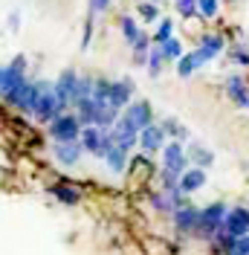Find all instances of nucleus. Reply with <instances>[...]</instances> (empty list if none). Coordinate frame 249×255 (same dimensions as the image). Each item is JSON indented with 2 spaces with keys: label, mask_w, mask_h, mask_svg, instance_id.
<instances>
[{
  "label": "nucleus",
  "mask_w": 249,
  "mask_h": 255,
  "mask_svg": "<svg viewBox=\"0 0 249 255\" xmlns=\"http://www.w3.org/2000/svg\"><path fill=\"white\" fill-rule=\"evenodd\" d=\"M148 49H151V38H145L139 32V38L133 41V52H136V61H145L148 58Z\"/></svg>",
  "instance_id": "c756f323"
},
{
  "label": "nucleus",
  "mask_w": 249,
  "mask_h": 255,
  "mask_svg": "<svg viewBox=\"0 0 249 255\" xmlns=\"http://www.w3.org/2000/svg\"><path fill=\"white\" fill-rule=\"evenodd\" d=\"M23 73H26V58H23V55H17L15 61L0 73V93L9 96L12 90H17V87L26 81V79H23Z\"/></svg>",
  "instance_id": "423d86ee"
},
{
  "label": "nucleus",
  "mask_w": 249,
  "mask_h": 255,
  "mask_svg": "<svg viewBox=\"0 0 249 255\" xmlns=\"http://www.w3.org/2000/svg\"><path fill=\"white\" fill-rule=\"evenodd\" d=\"M197 49H200L203 55L212 61L220 49H223V38H220V35H203V38H200V47H197Z\"/></svg>",
  "instance_id": "aec40b11"
},
{
  "label": "nucleus",
  "mask_w": 249,
  "mask_h": 255,
  "mask_svg": "<svg viewBox=\"0 0 249 255\" xmlns=\"http://www.w3.org/2000/svg\"><path fill=\"white\" fill-rule=\"evenodd\" d=\"M145 61H148V73H151V76H156V73L162 70L165 55H162V49H159V47H151V49H148V58H145Z\"/></svg>",
  "instance_id": "5701e85b"
},
{
  "label": "nucleus",
  "mask_w": 249,
  "mask_h": 255,
  "mask_svg": "<svg viewBox=\"0 0 249 255\" xmlns=\"http://www.w3.org/2000/svg\"><path fill=\"white\" fill-rule=\"evenodd\" d=\"M12 105H15L17 111L23 113H32L35 111V102H38V84H32V81H23L17 90H12V93L6 96Z\"/></svg>",
  "instance_id": "9d476101"
},
{
  "label": "nucleus",
  "mask_w": 249,
  "mask_h": 255,
  "mask_svg": "<svg viewBox=\"0 0 249 255\" xmlns=\"http://www.w3.org/2000/svg\"><path fill=\"white\" fill-rule=\"evenodd\" d=\"M105 162L110 165V171H124V165H127V151H122L119 145H108V151H105Z\"/></svg>",
  "instance_id": "f3484780"
},
{
  "label": "nucleus",
  "mask_w": 249,
  "mask_h": 255,
  "mask_svg": "<svg viewBox=\"0 0 249 255\" xmlns=\"http://www.w3.org/2000/svg\"><path fill=\"white\" fill-rule=\"evenodd\" d=\"M35 116L41 122H52L55 116H61V108H58V99L52 93V84L49 81H38V102H35Z\"/></svg>",
  "instance_id": "f03ea898"
},
{
  "label": "nucleus",
  "mask_w": 249,
  "mask_h": 255,
  "mask_svg": "<svg viewBox=\"0 0 249 255\" xmlns=\"http://www.w3.org/2000/svg\"><path fill=\"white\" fill-rule=\"evenodd\" d=\"M226 255H249V232L232 241V247L226 250Z\"/></svg>",
  "instance_id": "cd10ccee"
},
{
  "label": "nucleus",
  "mask_w": 249,
  "mask_h": 255,
  "mask_svg": "<svg viewBox=\"0 0 249 255\" xmlns=\"http://www.w3.org/2000/svg\"><path fill=\"white\" fill-rule=\"evenodd\" d=\"M139 15L145 17V20H156V17H159V9H156V3H142Z\"/></svg>",
  "instance_id": "2f4dec72"
},
{
  "label": "nucleus",
  "mask_w": 249,
  "mask_h": 255,
  "mask_svg": "<svg viewBox=\"0 0 249 255\" xmlns=\"http://www.w3.org/2000/svg\"><path fill=\"white\" fill-rule=\"evenodd\" d=\"M226 212H229L226 203H209L206 209H197V229H194V235H197V238L212 241L220 229H223V218H226Z\"/></svg>",
  "instance_id": "f257e3e1"
},
{
  "label": "nucleus",
  "mask_w": 249,
  "mask_h": 255,
  "mask_svg": "<svg viewBox=\"0 0 249 255\" xmlns=\"http://www.w3.org/2000/svg\"><path fill=\"white\" fill-rule=\"evenodd\" d=\"M55 157H58V162H64V165H76L78 157H81V145L76 142H58L55 145Z\"/></svg>",
  "instance_id": "dca6fc26"
},
{
  "label": "nucleus",
  "mask_w": 249,
  "mask_h": 255,
  "mask_svg": "<svg viewBox=\"0 0 249 255\" xmlns=\"http://www.w3.org/2000/svg\"><path fill=\"white\" fill-rule=\"evenodd\" d=\"M171 215H174V226H177L180 235H194V229H197V209L186 203V206H177Z\"/></svg>",
  "instance_id": "ddd939ff"
},
{
  "label": "nucleus",
  "mask_w": 249,
  "mask_h": 255,
  "mask_svg": "<svg viewBox=\"0 0 249 255\" xmlns=\"http://www.w3.org/2000/svg\"><path fill=\"white\" fill-rule=\"evenodd\" d=\"M130 96H133V84H130L127 79H122V81H110L108 102H105V105H110L113 111H122L124 105H130Z\"/></svg>",
  "instance_id": "f8f14e48"
},
{
  "label": "nucleus",
  "mask_w": 249,
  "mask_h": 255,
  "mask_svg": "<svg viewBox=\"0 0 249 255\" xmlns=\"http://www.w3.org/2000/svg\"><path fill=\"white\" fill-rule=\"evenodd\" d=\"M136 142L145 148V154H156V151H162V145H165V130L151 122L148 128H142L139 133H136Z\"/></svg>",
  "instance_id": "9b49d317"
},
{
  "label": "nucleus",
  "mask_w": 249,
  "mask_h": 255,
  "mask_svg": "<svg viewBox=\"0 0 249 255\" xmlns=\"http://www.w3.org/2000/svg\"><path fill=\"white\" fill-rule=\"evenodd\" d=\"M206 186V171L203 168H186L183 174H180V183H177V189L183 191V194H194V191H200Z\"/></svg>",
  "instance_id": "4468645a"
},
{
  "label": "nucleus",
  "mask_w": 249,
  "mask_h": 255,
  "mask_svg": "<svg viewBox=\"0 0 249 255\" xmlns=\"http://www.w3.org/2000/svg\"><path fill=\"white\" fill-rule=\"evenodd\" d=\"M249 232V209L244 206H235L226 212V218H223V229H220V235L223 238H241V235H247Z\"/></svg>",
  "instance_id": "20e7f679"
},
{
  "label": "nucleus",
  "mask_w": 249,
  "mask_h": 255,
  "mask_svg": "<svg viewBox=\"0 0 249 255\" xmlns=\"http://www.w3.org/2000/svg\"><path fill=\"white\" fill-rule=\"evenodd\" d=\"M90 38H93V17H87V23H84V41H81V49L90 47Z\"/></svg>",
  "instance_id": "72a5a7b5"
},
{
  "label": "nucleus",
  "mask_w": 249,
  "mask_h": 255,
  "mask_svg": "<svg viewBox=\"0 0 249 255\" xmlns=\"http://www.w3.org/2000/svg\"><path fill=\"white\" fill-rule=\"evenodd\" d=\"M119 26H122V35H124V41H127V44H133V41L139 38V26L133 23V17H130V15L119 17Z\"/></svg>",
  "instance_id": "4be33fe9"
},
{
  "label": "nucleus",
  "mask_w": 249,
  "mask_h": 255,
  "mask_svg": "<svg viewBox=\"0 0 249 255\" xmlns=\"http://www.w3.org/2000/svg\"><path fill=\"white\" fill-rule=\"evenodd\" d=\"M226 93H229V99H232L238 108H247L249 111V87L244 84L241 76H229V81H226Z\"/></svg>",
  "instance_id": "2eb2a0df"
},
{
  "label": "nucleus",
  "mask_w": 249,
  "mask_h": 255,
  "mask_svg": "<svg viewBox=\"0 0 249 255\" xmlns=\"http://www.w3.org/2000/svg\"><path fill=\"white\" fill-rule=\"evenodd\" d=\"M162 130H165V136H168V133H171V136H177V142H180V139H186L188 136V130L183 125H177V122H174V119H165V122H162Z\"/></svg>",
  "instance_id": "a878e982"
},
{
  "label": "nucleus",
  "mask_w": 249,
  "mask_h": 255,
  "mask_svg": "<svg viewBox=\"0 0 249 255\" xmlns=\"http://www.w3.org/2000/svg\"><path fill=\"white\" fill-rule=\"evenodd\" d=\"M52 194H55L61 203H67V206H76L78 200H81V191H78L76 186H70V183H55V186H52Z\"/></svg>",
  "instance_id": "a211bd4d"
},
{
  "label": "nucleus",
  "mask_w": 249,
  "mask_h": 255,
  "mask_svg": "<svg viewBox=\"0 0 249 255\" xmlns=\"http://www.w3.org/2000/svg\"><path fill=\"white\" fill-rule=\"evenodd\" d=\"M90 93H93V79H90V76H87V79H81V76H78L76 93H73V102H70V105H78L81 99H90Z\"/></svg>",
  "instance_id": "412c9836"
},
{
  "label": "nucleus",
  "mask_w": 249,
  "mask_h": 255,
  "mask_svg": "<svg viewBox=\"0 0 249 255\" xmlns=\"http://www.w3.org/2000/svg\"><path fill=\"white\" fill-rule=\"evenodd\" d=\"M171 32H174V23H171V20H162V23H159V29H156V35L151 38V41H154V47H162V44L171 38Z\"/></svg>",
  "instance_id": "393cba45"
},
{
  "label": "nucleus",
  "mask_w": 249,
  "mask_h": 255,
  "mask_svg": "<svg viewBox=\"0 0 249 255\" xmlns=\"http://www.w3.org/2000/svg\"><path fill=\"white\" fill-rule=\"evenodd\" d=\"M9 26H12V29H17V26H20V15H17V12L9 17Z\"/></svg>",
  "instance_id": "c9c22d12"
},
{
  "label": "nucleus",
  "mask_w": 249,
  "mask_h": 255,
  "mask_svg": "<svg viewBox=\"0 0 249 255\" xmlns=\"http://www.w3.org/2000/svg\"><path fill=\"white\" fill-rule=\"evenodd\" d=\"M188 165V157L183 151V142H168L162 145V171H171V174H183Z\"/></svg>",
  "instance_id": "0eeeda50"
},
{
  "label": "nucleus",
  "mask_w": 249,
  "mask_h": 255,
  "mask_svg": "<svg viewBox=\"0 0 249 255\" xmlns=\"http://www.w3.org/2000/svg\"><path fill=\"white\" fill-rule=\"evenodd\" d=\"M203 55L200 52H197V49H194V52H188V55H180V64H177V73H180V76H183V79H186V76H191V73H194V70H197V67H203Z\"/></svg>",
  "instance_id": "6ab92c4d"
},
{
  "label": "nucleus",
  "mask_w": 249,
  "mask_h": 255,
  "mask_svg": "<svg viewBox=\"0 0 249 255\" xmlns=\"http://www.w3.org/2000/svg\"><path fill=\"white\" fill-rule=\"evenodd\" d=\"M49 133L55 142H76L78 133H81V125H78L76 113H61L49 122Z\"/></svg>",
  "instance_id": "7ed1b4c3"
},
{
  "label": "nucleus",
  "mask_w": 249,
  "mask_h": 255,
  "mask_svg": "<svg viewBox=\"0 0 249 255\" xmlns=\"http://www.w3.org/2000/svg\"><path fill=\"white\" fill-rule=\"evenodd\" d=\"M0 73H3V67H0Z\"/></svg>",
  "instance_id": "e433bc0d"
},
{
  "label": "nucleus",
  "mask_w": 249,
  "mask_h": 255,
  "mask_svg": "<svg viewBox=\"0 0 249 255\" xmlns=\"http://www.w3.org/2000/svg\"><path fill=\"white\" fill-rule=\"evenodd\" d=\"M191 157H194V162H197V165H203V168L215 162L212 151H206V148H200V145H191Z\"/></svg>",
  "instance_id": "bb28decb"
},
{
  "label": "nucleus",
  "mask_w": 249,
  "mask_h": 255,
  "mask_svg": "<svg viewBox=\"0 0 249 255\" xmlns=\"http://www.w3.org/2000/svg\"><path fill=\"white\" fill-rule=\"evenodd\" d=\"M110 3H113V0H90V9H93V12H102V9H108Z\"/></svg>",
  "instance_id": "f704fd0d"
},
{
  "label": "nucleus",
  "mask_w": 249,
  "mask_h": 255,
  "mask_svg": "<svg viewBox=\"0 0 249 255\" xmlns=\"http://www.w3.org/2000/svg\"><path fill=\"white\" fill-rule=\"evenodd\" d=\"M76 70H64L61 76H58V81L52 84V93H55V99H58V108L61 111H67V105L73 102V93H76Z\"/></svg>",
  "instance_id": "1a4fd4ad"
},
{
  "label": "nucleus",
  "mask_w": 249,
  "mask_h": 255,
  "mask_svg": "<svg viewBox=\"0 0 249 255\" xmlns=\"http://www.w3.org/2000/svg\"><path fill=\"white\" fill-rule=\"evenodd\" d=\"M197 15H200L203 20L218 17V0H197Z\"/></svg>",
  "instance_id": "b1692460"
},
{
  "label": "nucleus",
  "mask_w": 249,
  "mask_h": 255,
  "mask_svg": "<svg viewBox=\"0 0 249 255\" xmlns=\"http://www.w3.org/2000/svg\"><path fill=\"white\" fill-rule=\"evenodd\" d=\"M177 12H180V17H194L197 15V0H177Z\"/></svg>",
  "instance_id": "7c9ffc66"
},
{
  "label": "nucleus",
  "mask_w": 249,
  "mask_h": 255,
  "mask_svg": "<svg viewBox=\"0 0 249 255\" xmlns=\"http://www.w3.org/2000/svg\"><path fill=\"white\" fill-rule=\"evenodd\" d=\"M78 145L84 151L96 154V157H105V151H108V145H110V136H108V130H102V128H96V125H87V128H81V133H78Z\"/></svg>",
  "instance_id": "39448f33"
},
{
  "label": "nucleus",
  "mask_w": 249,
  "mask_h": 255,
  "mask_svg": "<svg viewBox=\"0 0 249 255\" xmlns=\"http://www.w3.org/2000/svg\"><path fill=\"white\" fill-rule=\"evenodd\" d=\"M232 58L241 64V67H249V52H247L244 47H235V49H232Z\"/></svg>",
  "instance_id": "473e14b6"
},
{
  "label": "nucleus",
  "mask_w": 249,
  "mask_h": 255,
  "mask_svg": "<svg viewBox=\"0 0 249 255\" xmlns=\"http://www.w3.org/2000/svg\"><path fill=\"white\" fill-rule=\"evenodd\" d=\"M122 119H124V122H127L130 128H133L136 133H139L142 128L151 125V119H154V111H151V105H148V102H133V105H124Z\"/></svg>",
  "instance_id": "6e6552de"
},
{
  "label": "nucleus",
  "mask_w": 249,
  "mask_h": 255,
  "mask_svg": "<svg viewBox=\"0 0 249 255\" xmlns=\"http://www.w3.org/2000/svg\"><path fill=\"white\" fill-rule=\"evenodd\" d=\"M159 49H162V55H165V58H180V55H183V44H180L177 38H168Z\"/></svg>",
  "instance_id": "c85d7f7f"
}]
</instances>
